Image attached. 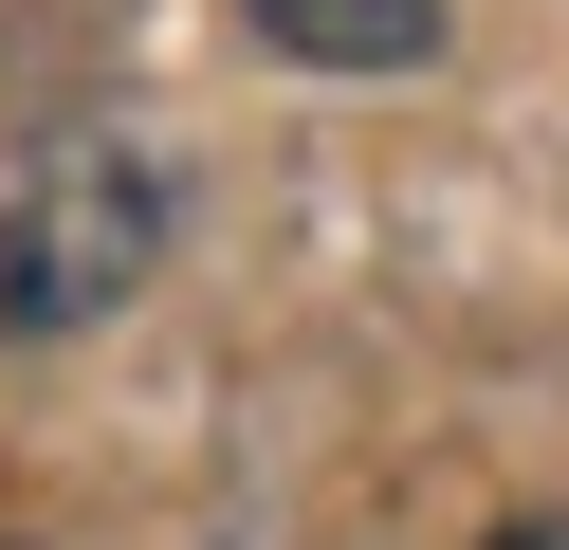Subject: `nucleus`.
<instances>
[{
	"label": "nucleus",
	"mask_w": 569,
	"mask_h": 550,
	"mask_svg": "<svg viewBox=\"0 0 569 550\" xmlns=\"http://www.w3.org/2000/svg\"><path fill=\"white\" fill-rule=\"evenodd\" d=\"M496 550H569V513H532V532H496Z\"/></svg>",
	"instance_id": "3"
},
{
	"label": "nucleus",
	"mask_w": 569,
	"mask_h": 550,
	"mask_svg": "<svg viewBox=\"0 0 569 550\" xmlns=\"http://www.w3.org/2000/svg\"><path fill=\"white\" fill-rule=\"evenodd\" d=\"M239 19H258L276 56H312V73H405V56H441V0H239Z\"/></svg>",
	"instance_id": "2"
},
{
	"label": "nucleus",
	"mask_w": 569,
	"mask_h": 550,
	"mask_svg": "<svg viewBox=\"0 0 569 550\" xmlns=\"http://www.w3.org/2000/svg\"><path fill=\"white\" fill-rule=\"evenodd\" d=\"M148 257H166V183L129 129L92 110L0 129V330H92L111 293H148Z\"/></svg>",
	"instance_id": "1"
}]
</instances>
